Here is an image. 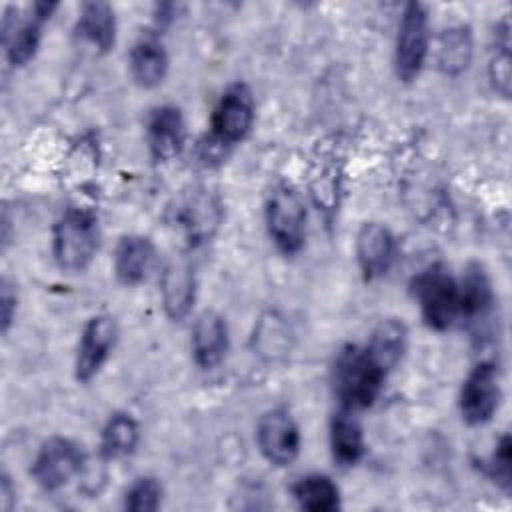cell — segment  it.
Returning <instances> with one entry per match:
<instances>
[{
    "label": "cell",
    "instance_id": "83f0119b",
    "mask_svg": "<svg viewBox=\"0 0 512 512\" xmlns=\"http://www.w3.org/2000/svg\"><path fill=\"white\" fill-rule=\"evenodd\" d=\"M488 78L500 96L504 98L510 96V46L508 44H496L488 64Z\"/></svg>",
    "mask_w": 512,
    "mask_h": 512
},
{
    "label": "cell",
    "instance_id": "f1b7e54d",
    "mask_svg": "<svg viewBox=\"0 0 512 512\" xmlns=\"http://www.w3.org/2000/svg\"><path fill=\"white\" fill-rule=\"evenodd\" d=\"M18 312V292L8 278H2L0 284V328L2 334H8Z\"/></svg>",
    "mask_w": 512,
    "mask_h": 512
},
{
    "label": "cell",
    "instance_id": "7402d4cb",
    "mask_svg": "<svg viewBox=\"0 0 512 512\" xmlns=\"http://www.w3.org/2000/svg\"><path fill=\"white\" fill-rule=\"evenodd\" d=\"M140 442V424L128 412H114L100 430L98 452L104 460H122L136 452Z\"/></svg>",
    "mask_w": 512,
    "mask_h": 512
},
{
    "label": "cell",
    "instance_id": "ba28073f",
    "mask_svg": "<svg viewBox=\"0 0 512 512\" xmlns=\"http://www.w3.org/2000/svg\"><path fill=\"white\" fill-rule=\"evenodd\" d=\"M256 120L252 90L244 82L230 84L218 98L210 116V140L220 148H230L246 140Z\"/></svg>",
    "mask_w": 512,
    "mask_h": 512
},
{
    "label": "cell",
    "instance_id": "603a6c76",
    "mask_svg": "<svg viewBox=\"0 0 512 512\" xmlns=\"http://www.w3.org/2000/svg\"><path fill=\"white\" fill-rule=\"evenodd\" d=\"M406 346H408V328L398 318L380 320L372 328L368 340L364 342V348L388 372H392L400 364L406 352Z\"/></svg>",
    "mask_w": 512,
    "mask_h": 512
},
{
    "label": "cell",
    "instance_id": "4316f807",
    "mask_svg": "<svg viewBox=\"0 0 512 512\" xmlns=\"http://www.w3.org/2000/svg\"><path fill=\"white\" fill-rule=\"evenodd\" d=\"M484 472L506 494L510 492V486H512V442H510L508 434H502L500 440L494 444L492 454L484 462Z\"/></svg>",
    "mask_w": 512,
    "mask_h": 512
},
{
    "label": "cell",
    "instance_id": "7a4b0ae2",
    "mask_svg": "<svg viewBox=\"0 0 512 512\" xmlns=\"http://www.w3.org/2000/svg\"><path fill=\"white\" fill-rule=\"evenodd\" d=\"M100 248L98 218L82 208H68L52 226V258L66 272L86 270Z\"/></svg>",
    "mask_w": 512,
    "mask_h": 512
},
{
    "label": "cell",
    "instance_id": "30bf717a",
    "mask_svg": "<svg viewBox=\"0 0 512 512\" xmlns=\"http://www.w3.org/2000/svg\"><path fill=\"white\" fill-rule=\"evenodd\" d=\"M118 336V322L112 314L98 312L86 320L74 356V378L78 382L86 384L100 374L116 348Z\"/></svg>",
    "mask_w": 512,
    "mask_h": 512
},
{
    "label": "cell",
    "instance_id": "7c38bea8",
    "mask_svg": "<svg viewBox=\"0 0 512 512\" xmlns=\"http://www.w3.org/2000/svg\"><path fill=\"white\" fill-rule=\"evenodd\" d=\"M220 222V206L206 190H192L170 208V224L184 236L188 246L206 242Z\"/></svg>",
    "mask_w": 512,
    "mask_h": 512
},
{
    "label": "cell",
    "instance_id": "484cf974",
    "mask_svg": "<svg viewBox=\"0 0 512 512\" xmlns=\"http://www.w3.org/2000/svg\"><path fill=\"white\" fill-rule=\"evenodd\" d=\"M164 488L154 476H138L124 492V508L130 512H154L162 506Z\"/></svg>",
    "mask_w": 512,
    "mask_h": 512
},
{
    "label": "cell",
    "instance_id": "2e32d148",
    "mask_svg": "<svg viewBox=\"0 0 512 512\" xmlns=\"http://www.w3.org/2000/svg\"><path fill=\"white\" fill-rule=\"evenodd\" d=\"M160 298L172 322H184L196 300V274L186 258L172 260L160 274Z\"/></svg>",
    "mask_w": 512,
    "mask_h": 512
},
{
    "label": "cell",
    "instance_id": "d6986e66",
    "mask_svg": "<svg viewBox=\"0 0 512 512\" xmlns=\"http://www.w3.org/2000/svg\"><path fill=\"white\" fill-rule=\"evenodd\" d=\"M128 70L136 86L144 90L160 86L168 74V54L160 38L152 34L138 38L128 54Z\"/></svg>",
    "mask_w": 512,
    "mask_h": 512
},
{
    "label": "cell",
    "instance_id": "cb8c5ba5",
    "mask_svg": "<svg viewBox=\"0 0 512 512\" xmlns=\"http://www.w3.org/2000/svg\"><path fill=\"white\" fill-rule=\"evenodd\" d=\"M474 54L472 32L468 26H450L442 30L436 46L438 70L446 76H460L468 70Z\"/></svg>",
    "mask_w": 512,
    "mask_h": 512
},
{
    "label": "cell",
    "instance_id": "5bb4252c",
    "mask_svg": "<svg viewBox=\"0 0 512 512\" xmlns=\"http://www.w3.org/2000/svg\"><path fill=\"white\" fill-rule=\"evenodd\" d=\"M146 144L156 162L178 158L186 144V120L178 106H156L146 120Z\"/></svg>",
    "mask_w": 512,
    "mask_h": 512
},
{
    "label": "cell",
    "instance_id": "3957f363",
    "mask_svg": "<svg viewBox=\"0 0 512 512\" xmlns=\"http://www.w3.org/2000/svg\"><path fill=\"white\" fill-rule=\"evenodd\" d=\"M412 294L424 324L436 332L452 328L460 320L458 278L442 264H430L412 280Z\"/></svg>",
    "mask_w": 512,
    "mask_h": 512
},
{
    "label": "cell",
    "instance_id": "ffe728a7",
    "mask_svg": "<svg viewBox=\"0 0 512 512\" xmlns=\"http://www.w3.org/2000/svg\"><path fill=\"white\" fill-rule=\"evenodd\" d=\"M330 454L338 466H354L366 454V438L354 412L340 408L328 426Z\"/></svg>",
    "mask_w": 512,
    "mask_h": 512
},
{
    "label": "cell",
    "instance_id": "e0dca14e",
    "mask_svg": "<svg viewBox=\"0 0 512 512\" xmlns=\"http://www.w3.org/2000/svg\"><path fill=\"white\" fill-rule=\"evenodd\" d=\"M156 266V246L148 236L126 234L116 242L112 268L114 276L124 286L142 284Z\"/></svg>",
    "mask_w": 512,
    "mask_h": 512
},
{
    "label": "cell",
    "instance_id": "5b68a950",
    "mask_svg": "<svg viewBox=\"0 0 512 512\" xmlns=\"http://www.w3.org/2000/svg\"><path fill=\"white\" fill-rule=\"evenodd\" d=\"M430 54V18L420 2H408L402 10L394 40V72L400 82H414Z\"/></svg>",
    "mask_w": 512,
    "mask_h": 512
},
{
    "label": "cell",
    "instance_id": "8fae6325",
    "mask_svg": "<svg viewBox=\"0 0 512 512\" xmlns=\"http://www.w3.org/2000/svg\"><path fill=\"white\" fill-rule=\"evenodd\" d=\"M256 446L266 462L284 468L290 466L302 448L300 426L284 406L266 410L256 422Z\"/></svg>",
    "mask_w": 512,
    "mask_h": 512
},
{
    "label": "cell",
    "instance_id": "f546056e",
    "mask_svg": "<svg viewBox=\"0 0 512 512\" xmlns=\"http://www.w3.org/2000/svg\"><path fill=\"white\" fill-rule=\"evenodd\" d=\"M16 502V490L12 488L10 476L4 472L0 476V510H12Z\"/></svg>",
    "mask_w": 512,
    "mask_h": 512
},
{
    "label": "cell",
    "instance_id": "ac0fdd59",
    "mask_svg": "<svg viewBox=\"0 0 512 512\" xmlns=\"http://www.w3.org/2000/svg\"><path fill=\"white\" fill-rule=\"evenodd\" d=\"M116 30V14L108 2L92 0L80 6L74 26V34L80 42L88 44L98 54H106L116 44Z\"/></svg>",
    "mask_w": 512,
    "mask_h": 512
},
{
    "label": "cell",
    "instance_id": "9c48e42d",
    "mask_svg": "<svg viewBox=\"0 0 512 512\" xmlns=\"http://www.w3.org/2000/svg\"><path fill=\"white\" fill-rule=\"evenodd\" d=\"M502 386L496 364L480 360L462 380L458 392V410L468 426L488 424L500 408Z\"/></svg>",
    "mask_w": 512,
    "mask_h": 512
},
{
    "label": "cell",
    "instance_id": "9a60e30c",
    "mask_svg": "<svg viewBox=\"0 0 512 512\" xmlns=\"http://www.w3.org/2000/svg\"><path fill=\"white\" fill-rule=\"evenodd\" d=\"M230 350V330L226 318L216 310L200 312L190 330V352L198 368L212 370L220 366Z\"/></svg>",
    "mask_w": 512,
    "mask_h": 512
},
{
    "label": "cell",
    "instance_id": "8992f818",
    "mask_svg": "<svg viewBox=\"0 0 512 512\" xmlns=\"http://www.w3.org/2000/svg\"><path fill=\"white\" fill-rule=\"evenodd\" d=\"M86 450L68 436H50L44 440L32 460L30 476L44 492H58L82 474Z\"/></svg>",
    "mask_w": 512,
    "mask_h": 512
},
{
    "label": "cell",
    "instance_id": "52a82bcc",
    "mask_svg": "<svg viewBox=\"0 0 512 512\" xmlns=\"http://www.w3.org/2000/svg\"><path fill=\"white\" fill-rule=\"evenodd\" d=\"M58 10L56 2H34L26 14L8 8L2 16V46L10 66H26L38 52L44 24Z\"/></svg>",
    "mask_w": 512,
    "mask_h": 512
},
{
    "label": "cell",
    "instance_id": "44dd1931",
    "mask_svg": "<svg viewBox=\"0 0 512 512\" xmlns=\"http://www.w3.org/2000/svg\"><path fill=\"white\" fill-rule=\"evenodd\" d=\"M460 320L470 324L484 322L494 310V288L480 264H470L458 280Z\"/></svg>",
    "mask_w": 512,
    "mask_h": 512
},
{
    "label": "cell",
    "instance_id": "6da1fadb",
    "mask_svg": "<svg viewBox=\"0 0 512 512\" xmlns=\"http://www.w3.org/2000/svg\"><path fill=\"white\" fill-rule=\"evenodd\" d=\"M390 372L362 346H344L332 366V386L340 408L358 412L370 408L384 390Z\"/></svg>",
    "mask_w": 512,
    "mask_h": 512
},
{
    "label": "cell",
    "instance_id": "4fadbf2b",
    "mask_svg": "<svg viewBox=\"0 0 512 512\" xmlns=\"http://www.w3.org/2000/svg\"><path fill=\"white\" fill-rule=\"evenodd\" d=\"M354 256L364 280L384 278L396 258V238L382 222H364L356 232Z\"/></svg>",
    "mask_w": 512,
    "mask_h": 512
},
{
    "label": "cell",
    "instance_id": "277c9868",
    "mask_svg": "<svg viewBox=\"0 0 512 512\" xmlns=\"http://www.w3.org/2000/svg\"><path fill=\"white\" fill-rule=\"evenodd\" d=\"M306 204L290 184H278L266 198L264 222L274 246L286 254H298L306 240Z\"/></svg>",
    "mask_w": 512,
    "mask_h": 512
},
{
    "label": "cell",
    "instance_id": "d4e9b609",
    "mask_svg": "<svg viewBox=\"0 0 512 512\" xmlns=\"http://www.w3.org/2000/svg\"><path fill=\"white\" fill-rule=\"evenodd\" d=\"M292 498L298 508L308 512H336L340 502V488L326 474H306L292 484Z\"/></svg>",
    "mask_w": 512,
    "mask_h": 512
}]
</instances>
